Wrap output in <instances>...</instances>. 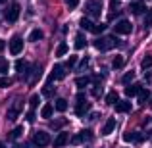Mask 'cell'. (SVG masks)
<instances>
[{
	"label": "cell",
	"instance_id": "37",
	"mask_svg": "<svg viewBox=\"0 0 152 148\" xmlns=\"http://www.w3.org/2000/svg\"><path fill=\"white\" fill-rule=\"evenodd\" d=\"M75 62H77V56H71V58L66 62V67H73V66H75Z\"/></svg>",
	"mask_w": 152,
	"mask_h": 148
},
{
	"label": "cell",
	"instance_id": "26",
	"mask_svg": "<svg viewBox=\"0 0 152 148\" xmlns=\"http://www.w3.org/2000/svg\"><path fill=\"white\" fill-rule=\"evenodd\" d=\"M79 25H81L83 27V29H85V31H93V21H91V19L89 17H81V21H79Z\"/></svg>",
	"mask_w": 152,
	"mask_h": 148
},
{
	"label": "cell",
	"instance_id": "14",
	"mask_svg": "<svg viewBox=\"0 0 152 148\" xmlns=\"http://www.w3.org/2000/svg\"><path fill=\"white\" fill-rule=\"evenodd\" d=\"M41 77H42V67H41V66H37V67H35V71H33V75H29L27 83H29V85H35V83H37Z\"/></svg>",
	"mask_w": 152,
	"mask_h": 148
},
{
	"label": "cell",
	"instance_id": "30",
	"mask_svg": "<svg viewBox=\"0 0 152 148\" xmlns=\"http://www.w3.org/2000/svg\"><path fill=\"white\" fill-rule=\"evenodd\" d=\"M29 104H31V110L39 108V106H41V96H39V94H33V96H31V100H29Z\"/></svg>",
	"mask_w": 152,
	"mask_h": 148
},
{
	"label": "cell",
	"instance_id": "7",
	"mask_svg": "<svg viewBox=\"0 0 152 148\" xmlns=\"http://www.w3.org/2000/svg\"><path fill=\"white\" fill-rule=\"evenodd\" d=\"M100 2H98V0H89V2L85 4V10H87V14H91L93 15V17H100Z\"/></svg>",
	"mask_w": 152,
	"mask_h": 148
},
{
	"label": "cell",
	"instance_id": "32",
	"mask_svg": "<svg viewBox=\"0 0 152 148\" xmlns=\"http://www.w3.org/2000/svg\"><path fill=\"white\" fill-rule=\"evenodd\" d=\"M133 79H135V71H127V73L121 77V83H131Z\"/></svg>",
	"mask_w": 152,
	"mask_h": 148
},
{
	"label": "cell",
	"instance_id": "42",
	"mask_svg": "<svg viewBox=\"0 0 152 148\" xmlns=\"http://www.w3.org/2000/svg\"><path fill=\"white\" fill-rule=\"evenodd\" d=\"M8 67H10V66H8V62H2V63H0V73H6Z\"/></svg>",
	"mask_w": 152,
	"mask_h": 148
},
{
	"label": "cell",
	"instance_id": "46",
	"mask_svg": "<svg viewBox=\"0 0 152 148\" xmlns=\"http://www.w3.org/2000/svg\"><path fill=\"white\" fill-rule=\"evenodd\" d=\"M0 2H4V0H0Z\"/></svg>",
	"mask_w": 152,
	"mask_h": 148
},
{
	"label": "cell",
	"instance_id": "13",
	"mask_svg": "<svg viewBox=\"0 0 152 148\" xmlns=\"http://www.w3.org/2000/svg\"><path fill=\"white\" fill-rule=\"evenodd\" d=\"M67 141H69V135H67V133H58V137L54 139L52 144H54V148H62Z\"/></svg>",
	"mask_w": 152,
	"mask_h": 148
},
{
	"label": "cell",
	"instance_id": "19",
	"mask_svg": "<svg viewBox=\"0 0 152 148\" xmlns=\"http://www.w3.org/2000/svg\"><path fill=\"white\" fill-rule=\"evenodd\" d=\"M67 50H69V46H67L66 42H60V44L56 46L54 56H56V58H62V56H66V54H67Z\"/></svg>",
	"mask_w": 152,
	"mask_h": 148
},
{
	"label": "cell",
	"instance_id": "28",
	"mask_svg": "<svg viewBox=\"0 0 152 148\" xmlns=\"http://www.w3.org/2000/svg\"><path fill=\"white\" fill-rule=\"evenodd\" d=\"M42 94H45L46 98H50V96H54V94H56V89L52 85H45V87H42Z\"/></svg>",
	"mask_w": 152,
	"mask_h": 148
},
{
	"label": "cell",
	"instance_id": "8",
	"mask_svg": "<svg viewBox=\"0 0 152 148\" xmlns=\"http://www.w3.org/2000/svg\"><path fill=\"white\" fill-rule=\"evenodd\" d=\"M91 139H93V131L91 129H83V131H79V133L73 137V142L75 144H81V142H87V141H91Z\"/></svg>",
	"mask_w": 152,
	"mask_h": 148
},
{
	"label": "cell",
	"instance_id": "25",
	"mask_svg": "<svg viewBox=\"0 0 152 148\" xmlns=\"http://www.w3.org/2000/svg\"><path fill=\"white\" fill-rule=\"evenodd\" d=\"M89 83H91L89 77H77V79H75V87H77V89H85Z\"/></svg>",
	"mask_w": 152,
	"mask_h": 148
},
{
	"label": "cell",
	"instance_id": "16",
	"mask_svg": "<svg viewBox=\"0 0 152 148\" xmlns=\"http://www.w3.org/2000/svg\"><path fill=\"white\" fill-rule=\"evenodd\" d=\"M114 129H115V119L110 117L106 123H104V127H102V135H112V133H114Z\"/></svg>",
	"mask_w": 152,
	"mask_h": 148
},
{
	"label": "cell",
	"instance_id": "18",
	"mask_svg": "<svg viewBox=\"0 0 152 148\" xmlns=\"http://www.w3.org/2000/svg\"><path fill=\"white\" fill-rule=\"evenodd\" d=\"M85 46H87V39H85L83 33H79L77 37H75V50H83Z\"/></svg>",
	"mask_w": 152,
	"mask_h": 148
},
{
	"label": "cell",
	"instance_id": "43",
	"mask_svg": "<svg viewBox=\"0 0 152 148\" xmlns=\"http://www.w3.org/2000/svg\"><path fill=\"white\" fill-rule=\"evenodd\" d=\"M62 123H64V121H52V127H54V129H58V127L62 125Z\"/></svg>",
	"mask_w": 152,
	"mask_h": 148
},
{
	"label": "cell",
	"instance_id": "44",
	"mask_svg": "<svg viewBox=\"0 0 152 148\" xmlns=\"http://www.w3.org/2000/svg\"><path fill=\"white\" fill-rule=\"evenodd\" d=\"M4 46H6V42H4V41H2V39H0V52H2V50H4Z\"/></svg>",
	"mask_w": 152,
	"mask_h": 148
},
{
	"label": "cell",
	"instance_id": "23",
	"mask_svg": "<svg viewBox=\"0 0 152 148\" xmlns=\"http://www.w3.org/2000/svg\"><path fill=\"white\" fill-rule=\"evenodd\" d=\"M118 98H119L118 93H115V90H110V93L106 94V98H104V100H106V104H118V102H119Z\"/></svg>",
	"mask_w": 152,
	"mask_h": 148
},
{
	"label": "cell",
	"instance_id": "4",
	"mask_svg": "<svg viewBox=\"0 0 152 148\" xmlns=\"http://www.w3.org/2000/svg\"><path fill=\"white\" fill-rule=\"evenodd\" d=\"M19 14H21V8H19V4H12L10 8H8L6 12H4V17H6L8 23H15L19 19Z\"/></svg>",
	"mask_w": 152,
	"mask_h": 148
},
{
	"label": "cell",
	"instance_id": "15",
	"mask_svg": "<svg viewBox=\"0 0 152 148\" xmlns=\"http://www.w3.org/2000/svg\"><path fill=\"white\" fill-rule=\"evenodd\" d=\"M131 102H127V100H123V102H118L115 104V112L118 114H127V112H131Z\"/></svg>",
	"mask_w": 152,
	"mask_h": 148
},
{
	"label": "cell",
	"instance_id": "45",
	"mask_svg": "<svg viewBox=\"0 0 152 148\" xmlns=\"http://www.w3.org/2000/svg\"><path fill=\"white\" fill-rule=\"evenodd\" d=\"M150 106H152V100H150Z\"/></svg>",
	"mask_w": 152,
	"mask_h": 148
},
{
	"label": "cell",
	"instance_id": "22",
	"mask_svg": "<svg viewBox=\"0 0 152 148\" xmlns=\"http://www.w3.org/2000/svg\"><path fill=\"white\" fill-rule=\"evenodd\" d=\"M41 39H42V31H41V29H33V31L29 33V41H31V42H39Z\"/></svg>",
	"mask_w": 152,
	"mask_h": 148
},
{
	"label": "cell",
	"instance_id": "12",
	"mask_svg": "<svg viewBox=\"0 0 152 148\" xmlns=\"http://www.w3.org/2000/svg\"><path fill=\"white\" fill-rule=\"evenodd\" d=\"M123 141L125 142H142V135H139L137 131H127V133H123Z\"/></svg>",
	"mask_w": 152,
	"mask_h": 148
},
{
	"label": "cell",
	"instance_id": "20",
	"mask_svg": "<svg viewBox=\"0 0 152 148\" xmlns=\"http://www.w3.org/2000/svg\"><path fill=\"white\" fill-rule=\"evenodd\" d=\"M21 135H23V127H21V125H18L15 129H12V131H10L8 139H10V141H15V139H19Z\"/></svg>",
	"mask_w": 152,
	"mask_h": 148
},
{
	"label": "cell",
	"instance_id": "10",
	"mask_svg": "<svg viewBox=\"0 0 152 148\" xmlns=\"http://www.w3.org/2000/svg\"><path fill=\"white\" fill-rule=\"evenodd\" d=\"M64 75H66V71H64V66H60V63H56L54 67H52L50 71V81H60V79H64Z\"/></svg>",
	"mask_w": 152,
	"mask_h": 148
},
{
	"label": "cell",
	"instance_id": "40",
	"mask_svg": "<svg viewBox=\"0 0 152 148\" xmlns=\"http://www.w3.org/2000/svg\"><path fill=\"white\" fill-rule=\"evenodd\" d=\"M93 94H94L96 98H100V96H102V87L96 85V87H94V93H93Z\"/></svg>",
	"mask_w": 152,
	"mask_h": 148
},
{
	"label": "cell",
	"instance_id": "39",
	"mask_svg": "<svg viewBox=\"0 0 152 148\" xmlns=\"http://www.w3.org/2000/svg\"><path fill=\"white\" fill-rule=\"evenodd\" d=\"M66 4L71 8V10H75V8H77V4H79V0H66Z\"/></svg>",
	"mask_w": 152,
	"mask_h": 148
},
{
	"label": "cell",
	"instance_id": "31",
	"mask_svg": "<svg viewBox=\"0 0 152 148\" xmlns=\"http://www.w3.org/2000/svg\"><path fill=\"white\" fill-rule=\"evenodd\" d=\"M25 67H27V62H25V60H15V71H19V73H21Z\"/></svg>",
	"mask_w": 152,
	"mask_h": 148
},
{
	"label": "cell",
	"instance_id": "17",
	"mask_svg": "<svg viewBox=\"0 0 152 148\" xmlns=\"http://www.w3.org/2000/svg\"><path fill=\"white\" fill-rule=\"evenodd\" d=\"M54 110H56V108L52 106V104H45V106L41 108V117L50 119V117H52V114H54Z\"/></svg>",
	"mask_w": 152,
	"mask_h": 148
},
{
	"label": "cell",
	"instance_id": "3",
	"mask_svg": "<svg viewBox=\"0 0 152 148\" xmlns=\"http://www.w3.org/2000/svg\"><path fill=\"white\" fill-rule=\"evenodd\" d=\"M114 31L118 35H129L131 31H133V23L129 21V19H118L114 25Z\"/></svg>",
	"mask_w": 152,
	"mask_h": 148
},
{
	"label": "cell",
	"instance_id": "36",
	"mask_svg": "<svg viewBox=\"0 0 152 148\" xmlns=\"http://www.w3.org/2000/svg\"><path fill=\"white\" fill-rule=\"evenodd\" d=\"M148 67H152V56H146L142 60V69H148Z\"/></svg>",
	"mask_w": 152,
	"mask_h": 148
},
{
	"label": "cell",
	"instance_id": "6",
	"mask_svg": "<svg viewBox=\"0 0 152 148\" xmlns=\"http://www.w3.org/2000/svg\"><path fill=\"white\" fill-rule=\"evenodd\" d=\"M8 48H10V52H12L14 56L21 54V50H23V39L18 37V35H14V37L10 39V44H8Z\"/></svg>",
	"mask_w": 152,
	"mask_h": 148
},
{
	"label": "cell",
	"instance_id": "27",
	"mask_svg": "<svg viewBox=\"0 0 152 148\" xmlns=\"http://www.w3.org/2000/svg\"><path fill=\"white\" fill-rule=\"evenodd\" d=\"M56 110H58V112H66L67 110V100H64V98H58V100H56Z\"/></svg>",
	"mask_w": 152,
	"mask_h": 148
},
{
	"label": "cell",
	"instance_id": "21",
	"mask_svg": "<svg viewBox=\"0 0 152 148\" xmlns=\"http://www.w3.org/2000/svg\"><path fill=\"white\" fill-rule=\"evenodd\" d=\"M123 66H125V58L123 56H115L114 62H112V67L114 69H123Z\"/></svg>",
	"mask_w": 152,
	"mask_h": 148
},
{
	"label": "cell",
	"instance_id": "2",
	"mask_svg": "<svg viewBox=\"0 0 152 148\" xmlns=\"http://www.w3.org/2000/svg\"><path fill=\"white\" fill-rule=\"evenodd\" d=\"M89 108H91V104L87 102L85 94H79V96L75 98V114H77V117H83V115L89 112Z\"/></svg>",
	"mask_w": 152,
	"mask_h": 148
},
{
	"label": "cell",
	"instance_id": "9",
	"mask_svg": "<svg viewBox=\"0 0 152 148\" xmlns=\"http://www.w3.org/2000/svg\"><path fill=\"white\" fill-rule=\"evenodd\" d=\"M21 110H23V104H21V102L14 104V106H10V110H8L6 117L10 119V121H15V119L19 117V114H21Z\"/></svg>",
	"mask_w": 152,
	"mask_h": 148
},
{
	"label": "cell",
	"instance_id": "38",
	"mask_svg": "<svg viewBox=\"0 0 152 148\" xmlns=\"http://www.w3.org/2000/svg\"><path fill=\"white\" fill-rule=\"evenodd\" d=\"M25 119H27V121H29V123H33V121H35V119H37V115H35V114H33V112H27V115H25Z\"/></svg>",
	"mask_w": 152,
	"mask_h": 148
},
{
	"label": "cell",
	"instance_id": "33",
	"mask_svg": "<svg viewBox=\"0 0 152 148\" xmlns=\"http://www.w3.org/2000/svg\"><path fill=\"white\" fill-rule=\"evenodd\" d=\"M104 31H106V25H104V23H96V25L93 27V33L94 35H100V33H104Z\"/></svg>",
	"mask_w": 152,
	"mask_h": 148
},
{
	"label": "cell",
	"instance_id": "29",
	"mask_svg": "<svg viewBox=\"0 0 152 148\" xmlns=\"http://www.w3.org/2000/svg\"><path fill=\"white\" fill-rule=\"evenodd\" d=\"M150 96V93H148V89H141L139 90V94H137V98H139V102H146Z\"/></svg>",
	"mask_w": 152,
	"mask_h": 148
},
{
	"label": "cell",
	"instance_id": "5",
	"mask_svg": "<svg viewBox=\"0 0 152 148\" xmlns=\"http://www.w3.org/2000/svg\"><path fill=\"white\" fill-rule=\"evenodd\" d=\"M48 142H50V135L46 133V131H37V133L33 135V144H35V146L45 148Z\"/></svg>",
	"mask_w": 152,
	"mask_h": 148
},
{
	"label": "cell",
	"instance_id": "35",
	"mask_svg": "<svg viewBox=\"0 0 152 148\" xmlns=\"http://www.w3.org/2000/svg\"><path fill=\"white\" fill-rule=\"evenodd\" d=\"M145 25H146V27L152 25V10H148V12L145 14Z\"/></svg>",
	"mask_w": 152,
	"mask_h": 148
},
{
	"label": "cell",
	"instance_id": "1",
	"mask_svg": "<svg viewBox=\"0 0 152 148\" xmlns=\"http://www.w3.org/2000/svg\"><path fill=\"white\" fill-rule=\"evenodd\" d=\"M119 42H118V39L115 37H100V39H96V41H93V46L96 50H110V48H114V46H118Z\"/></svg>",
	"mask_w": 152,
	"mask_h": 148
},
{
	"label": "cell",
	"instance_id": "41",
	"mask_svg": "<svg viewBox=\"0 0 152 148\" xmlns=\"http://www.w3.org/2000/svg\"><path fill=\"white\" fill-rule=\"evenodd\" d=\"M87 63H89V58L85 56V58L81 60V63H79V69H85V67H87Z\"/></svg>",
	"mask_w": 152,
	"mask_h": 148
},
{
	"label": "cell",
	"instance_id": "24",
	"mask_svg": "<svg viewBox=\"0 0 152 148\" xmlns=\"http://www.w3.org/2000/svg\"><path fill=\"white\" fill-rule=\"evenodd\" d=\"M139 90H141V87H137V85H129V87H127V89H125V96H137V94H139Z\"/></svg>",
	"mask_w": 152,
	"mask_h": 148
},
{
	"label": "cell",
	"instance_id": "34",
	"mask_svg": "<svg viewBox=\"0 0 152 148\" xmlns=\"http://www.w3.org/2000/svg\"><path fill=\"white\" fill-rule=\"evenodd\" d=\"M12 85V79H8V77H0V89H6V87H10Z\"/></svg>",
	"mask_w": 152,
	"mask_h": 148
},
{
	"label": "cell",
	"instance_id": "11",
	"mask_svg": "<svg viewBox=\"0 0 152 148\" xmlns=\"http://www.w3.org/2000/svg\"><path fill=\"white\" fill-rule=\"evenodd\" d=\"M129 10H131V14H135V15H145L146 12H148L146 6H145V2H131Z\"/></svg>",
	"mask_w": 152,
	"mask_h": 148
}]
</instances>
